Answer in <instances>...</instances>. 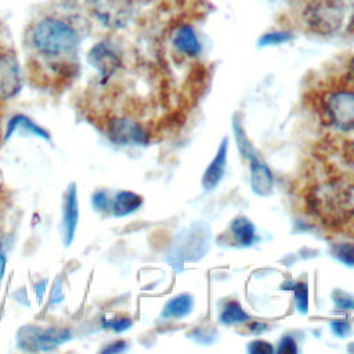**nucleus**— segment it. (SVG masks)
<instances>
[{
    "mask_svg": "<svg viewBox=\"0 0 354 354\" xmlns=\"http://www.w3.org/2000/svg\"><path fill=\"white\" fill-rule=\"evenodd\" d=\"M28 40L39 58L53 66H58L66 65L76 55L80 35L76 26L68 19L57 15H46L32 25Z\"/></svg>",
    "mask_w": 354,
    "mask_h": 354,
    "instance_id": "f257e3e1",
    "label": "nucleus"
},
{
    "mask_svg": "<svg viewBox=\"0 0 354 354\" xmlns=\"http://www.w3.org/2000/svg\"><path fill=\"white\" fill-rule=\"evenodd\" d=\"M346 0H310L303 10V21L318 35H333L344 22Z\"/></svg>",
    "mask_w": 354,
    "mask_h": 354,
    "instance_id": "f03ea898",
    "label": "nucleus"
},
{
    "mask_svg": "<svg viewBox=\"0 0 354 354\" xmlns=\"http://www.w3.org/2000/svg\"><path fill=\"white\" fill-rule=\"evenodd\" d=\"M232 127L236 140V147L239 148V152L249 160L252 191L259 196H268L272 192L274 185V177L270 167L263 160L260 152L252 145V142L246 137L241 123L234 120Z\"/></svg>",
    "mask_w": 354,
    "mask_h": 354,
    "instance_id": "7ed1b4c3",
    "label": "nucleus"
},
{
    "mask_svg": "<svg viewBox=\"0 0 354 354\" xmlns=\"http://www.w3.org/2000/svg\"><path fill=\"white\" fill-rule=\"evenodd\" d=\"M93 17L108 29H123L134 18L136 1L134 0H93Z\"/></svg>",
    "mask_w": 354,
    "mask_h": 354,
    "instance_id": "20e7f679",
    "label": "nucleus"
},
{
    "mask_svg": "<svg viewBox=\"0 0 354 354\" xmlns=\"http://www.w3.org/2000/svg\"><path fill=\"white\" fill-rule=\"evenodd\" d=\"M325 109L330 123L342 130H354V91L335 90L325 97Z\"/></svg>",
    "mask_w": 354,
    "mask_h": 354,
    "instance_id": "39448f33",
    "label": "nucleus"
},
{
    "mask_svg": "<svg viewBox=\"0 0 354 354\" xmlns=\"http://www.w3.org/2000/svg\"><path fill=\"white\" fill-rule=\"evenodd\" d=\"M87 61L98 72L102 83H106L122 68V58L108 40L95 43L87 53Z\"/></svg>",
    "mask_w": 354,
    "mask_h": 354,
    "instance_id": "423d86ee",
    "label": "nucleus"
},
{
    "mask_svg": "<svg viewBox=\"0 0 354 354\" xmlns=\"http://www.w3.org/2000/svg\"><path fill=\"white\" fill-rule=\"evenodd\" d=\"M108 138L116 145H147L149 137L144 127L129 118H112L106 123Z\"/></svg>",
    "mask_w": 354,
    "mask_h": 354,
    "instance_id": "0eeeda50",
    "label": "nucleus"
},
{
    "mask_svg": "<svg viewBox=\"0 0 354 354\" xmlns=\"http://www.w3.org/2000/svg\"><path fill=\"white\" fill-rule=\"evenodd\" d=\"M19 343L30 346L32 350H50L71 339V332L65 328L25 326L19 330Z\"/></svg>",
    "mask_w": 354,
    "mask_h": 354,
    "instance_id": "6e6552de",
    "label": "nucleus"
},
{
    "mask_svg": "<svg viewBox=\"0 0 354 354\" xmlns=\"http://www.w3.org/2000/svg\"><path fill=\"white\" fill-rule=\"evenodd\" d=\"M22 88V73L17 58L0 51V100L15 97Z\"/></svg>",
    "mask_w": 354,
    "mask_h": 354,
    "instance_id": "1a4fd4ad",
    "label": "nucleus"
},
{
    "mask_svg": "<svg viewBox=\"0 0 354 354\" xmlns=\"http://www.w3.org/2000/svg\"><path fill=\"white\" fill-rule=\"evenodd\" d=\"M79 220V201L76 184L72 183L64 195L62 202V241L65 246H69L75 238Z\"/></svg>",
    "mask_w": 354,
    "mask_h": 354,
    "instance_id": "9d476101",
    "label": "nucleus"
},
{
    "mask_svg": "<svg viewBox=\"0 0 354 354\" xmlns=\"http://www.w3.org/2000/svg\"><path fill=\"white\" fill-rule=\"evenodd\" d=\"M227 155H228V138L223 137L216 151V155L213 156V159L210 160V163L207 165L202 176L201 184L205 191L214 189L223 180L225 173V166H227Z\"/></svg>",
    "mask_w": 354,
    "mask_h": 354,
    "instance_id": "9b49d317",
    "label": "nucleus"
},
{
    "mask_svg": "<svg viewBox=\"0 0 354 354\" xmlns=\"http://www.w3.org/2000/svg\"><path fill=\"white\" fill-rule=\"evenodd\" d=\"M171 41H173V46L181 54H185L188 57H196L202 51L201 41H199L194 28L191 25H187V24L180 25L176 29Z\"/></svg>",
    "mask_w": 354,
    "mask_h": 354,
    "instance_id": "f8f14e48",
    "label": "nucleus"
},
{
    "mask_svg": "<svg viewBox=\"0 0 354 354\" xmlns=\"http://www.w3.org/2000/svg\"><path fill=\"white\" fill-rule=\"evenodd\" d=\"M230 231L239 246H252L259 241L254 224L245 216L235 217L230 225Z\"/></svg>",
    "mask_w": 354,
    "mask_h": 354,
    "instance_id": "ddd939ff",
    "label": "nucleus"
},
{
    "mask_svg": "<svg viewBox=\"0 0 354 354\" xmlns=\"http://www.w3.org/2000/svg\"><path fill=\"white\" fill-rule=\"evenodd\" d=\"M142 205V196L133 191H119L111 205V210L116 217H123L134 213Z\"/></svg>",
    "mask_w": 354,
    "mask_h": 354,
    "instance_id": "4468645a",
    "label": "nucleus"
},
{
    "mask_svg": "<svg viewBox=\"0 0 354 354\" xmlns=\"http://www.w3.org/2000/svg\"><path fill=\"white\" fill-rule=\"evenodd\" d=\"M194 307V299L188 293H180L171 297L163 307V318H184L187 317Z\"/></svg>",
    "mask_w": 354,
    "mask_h": 354,
    "instance_id": "2eb2a0df",
    "label": "nucleus"
},
{
    "mask_svg": "<svg viewBox=\"0 0 354 354\" xmlns=\"http://www.w3.org/2000/svg\"><path fill=\"white\" fill-rule=\"evenodd\" d=\"M24 130L29 134H33V136H37L40 138H44V140H50V136L48 133L41 129L40 126H37L33 120H30L28 116L25 115H14L10 120H8V124H7V130H6V140L12 136L15 133V130Z\"/></svg>",
    "mask_w": 354,
    "mask_h": 354,
    "instance_id": "dca6fc26",
    "label": "nucleus"
},
{
    "mask_svg": "<svg viewBox=\"0 0 354 354\" xmlns=\"http://www.w3.org/2000/svg\"><path fill=\"white\" fill-rule=\"evenodd\" d=\"M250 319V315L243 310L239 301L236 300H230L224 306V308L220 313L218 321L224 325H235V324H242Z\"/></svg>",
    "mask_w": 354,
    "mask_h": 354,
    "instance_id": "f3484780",
    "label": "nucleus"
},
{
    "mask_svg": "<svg viewBox=\"0 0 354 354\" xmlns=\"http://www.w3.org/2000/svg\"><path fill=\"white\" fill-rule=\"evenodd\" d=\"M330 253L335 259H337L344 266L354 267V243H348V242L335 243L330 248Z\"/></svg>",
    "mask_w": 354,
    "mask_h": 354,
    "instance_id": "a211bd4d",
    "label": "nucleus"
},
{
    "mask_svg": "<svg viewBox=\"0 0 354 354\" xmlns=\"http://www.w3.org/2000/svg\"><path fill=\"white\" fill-rule=\"evenodd\" d=\"M295 306L301 314H307L308 311V288L306 282H295L292 285Z\"/></svg>",
    "mask_w": 354,
    "mask_h": 354,
    "instance_id": "6ab92c4d",
    "label": "nucleus"
},
{
    "mask_svg": "<svg viewBox=\"0 0 354 354\" xmlns=\"http://www.w3.org/2000/svg\"><path fill=\"white\" fill-rule=\"evenodd\" d=\"M292 33L285 32V30H272L264 33L259 39V46L260 47H268V46H279L283 43H288L292 40Z\"/></svg>",
    "mask_w": 354,
    "mask_h": 354,
    "instance_id": "aec40b11",
    "label": "nucleus"
},
{
    "mask_svg": "<svg viewBox=\"0 0 354 354\" xmlns=\"http://www.w3.org/2000/svg\"><path fill=\"white\" fill-rule=\"evenodd\" d=\"M131 325H133V321L127 317H119V318H113L109 321H104V326L108 329H112L116 333L127 330L129 328H131Z\"/></svg>",
    "mask_w": 354,
    "mask_h": 354,
    "instance_id": "412c9836",
    "label": "nucleus"
},
{
    "mask_svg": "<svg viewBox=\"0 0 354 354\" xmlns=\"http://www.w3.org/2000/svg\"><path fill=\"white\" fill-rule=\"evenodd\" d=\"M93 205L94 207L98 210V212H105V210H109L111 209V205H112V199L109 198L108 192L106 191H97L94 195H93Z\"/></svg>",
    "mask_w": 354,
    "mask_h": 354,
    "instance_id": "4be33fe9",
    "label": "nucleus"
},
{
    "mask_svg": "<svg viewBox=\"0 0 354 354\" xmlns=\"http://www.w3.org/2000/svg\"><path fill=\"white\" fill-rule=\"evenodd\" d=\"M337 297L333 296V301H335V306L339 311H351L354 308V299L350 297L348 295H346L344 292H340L337 290Z\"/></svg>",
    "mask_w": 354,
    "mask_h": 354,
    "instance_id": "5701e85b",
    "label": "nucleus"
},
{
    "mask_svg": "<svg viewBox=\"0 0 354 354\" xmlns=\"http://www.w3.org/2000/svg\"><path fill=\"white\" fill-rule=\"evenodd\" d=\"M332 332L339 337H346L351 333V325L346 319H333L329 324Z\"/></svg>",
    "mask_w": 354,
    "mask_h": 354,
    "instance_id": "b1692460",
    "label": "nucleus"
},
{
    "mask_svg": "<svg viewBox=\"0 0 354 354\" xmlns=\"http://www.w3.org/2000/svg\"><path fill=\"white\" fill-rule=\"evenodd\" d=\"M248 351L252 354H271L274 353V347L266 340H253L248 346Z\"/></svg>",
    "mask_w": 354,
    "mask_h": 354,
    "instance_id": "393cba45",
    "label": "nucleus"
},
{
    "mask_svg": "<svg viewBox=\"0 0 354 354\" xmlns=\"http://www.w3.org/2000/svg\"><path fill=\"white\" fill-rule=\"evenodd\" d=\"M297 351H299L297 343H296V340H295L292 336H289V335L283 336V337L279 340L278 347H277V353H289V354H292V353H297Z\"/></svg>",
    "mask_w": 354,
    "mask_h": 354,
    "instance_id": "a878e982",
    "label": "nucleus"
},
{
    "mask_svg": "<svg viewBox=\"0 0 354 354\" xmlns=\"http://www.w3.org/2000/svg\"><path fill=\"white\" fill-rule=\"evenodd\" d=\"M124 348H126V342L119 340V342H113V343H111L109 346L104 347V348H102V353H120V351H123Z\"/></svg>",
    "mask_w": 354,
    "mask_h": 354,
    "instance_id": "bb28decb",
    "label": "nucleus"
},
{
    "mask_svg": "<svg viewBox=\"0 0 354 354\" xmlns=\"http://www.w3.org/2000/svg\"><path fill=\"white\" fill-rule=\"evenodd\" d=\"M267 329V325L264 324V322H252L250 324V330L253 332V333H261L263 330H266Z\"/></svg>",
    "mask_w": 354,
    "mask_h": 354,
    "instance_id": "cd10ccee",
    "label": "nucleus"
},
{
    "mask_svg": "<svg viewBox=\"0 0 354 354\" xmlns=\"http://www.w3.org/2000/svg\"><path fill=\"white\" fill-rule=\"evenodd\" d=\"M4 271H6V256H4L3 249L0 248V281L4 277Z\"/></svg>",
    "mask_w": 354,
    "mask_h": 354,
    "instance_id": "c85d7f7f",
    "label": "nucleus"
}]
</instances>
